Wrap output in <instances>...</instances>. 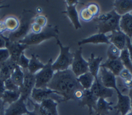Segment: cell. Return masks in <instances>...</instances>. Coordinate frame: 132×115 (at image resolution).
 Segmentation results:
<instances>
[{"label": "cell", "instance_id": "cell-1", "mask_svg": "<svg viewBox=\"0 0 132 115\" xmlns=\"http://www.w3.org/2000/svg\"><path fill=\"white\" fill-rule=\"evenodd\" d=\"M47 88L64 98V102L69 100L75 101V93L79 89H84L79 83L78 78L71 70L55 72L52 80L47 85Z\"/></svg>", "mask_w": 132, "mask_h": 115}, {"label": "cell", "instance_id": "cell-2", "mask_svg": "<svg viewBox=\"0 0 132 115\" xmlns=\"http://www.w3.org/2000/svg\"><path fill=\"white\" fill-rule=\"evenodd\" d=\"M121 16L118 14L114 10L110 12L98 15L93 19L97 23L98 33L105 34L109 32L120 30V20Z\"/></svg>", "mask_w": 132, "mask_h": 115}, {"label": "cell", "instance_id": "cell-3", "mask_svg": "<svg viewBox=\"0 0 132 115\" xmlns=\"http://www.w3.org/2000/svg\"><path fill=\"white\" fill-rule=\"evenodd\" d=\"M36 15L31 11L24 10L20 18V26L16 31L9 33L6 37L11 42H20L30 32V26Z\"/></svg>", "mask_w": 132, "mask_h": 115}, {"label": "cell", "instance_id": "cell-4", "mask_svg": "<svg viewBox=\"0 0 132 115\" xmlns=\"http://www.w3.org/2000/svg\"><path fill=\"white\" fill-rule=\"evenodd\" d=\"M59 30L57 26L47 25L43 28L39 33H29L27 36L21 41L18 42L20 43L24 44L26 45H32V44H38L42 42L44 40L51 39L52 37L58 38Z\"/></svg>", "mask_w": 132, "mask_h": 115}, {"label": "cell", "instance_id": "cell-5", "mask_svg": "<svg viewBox=\"0 0 132 115\" xmlns=\"http://www.w3.org/2000/svg\"><path fill=\"white\" fill-rule=\"evenodd\" d=\"M56 40L57 44L60 47V53L55 62L53 63L52 68L54 72L65 71L69 70L70 66L72 65L74 53L70 52L69 46L64 47L58 38H57Z\"/></svg>", "mask_w": 132, "mask_h": 115}, {"label": "cell", "instance_id": "cell-6", "mask_svg": "<svg viewBox=\"0 0 132 115\" xmlns=\"http://www.w3.org/2000/svg\"><path fill=\"white\" fill-rule=\"evenodd\" d=\"M53 60L50 59L42 70L35 74V88L45 89L52 80L55 72L52 68Z\"/></svg>", "mask_w": 132, "mask_h": 115}, {"label": "cell", "instance_id": "cell-7", "mask_svg": "<svg viewBox=\"0 0 132 115\" xmlns=\"http://www.w3.org/2000/svg\"><path fill=\"white\" fill-rule=\"evenodd\" d=\"M30 97L34 101V102L37 103L38 104L41 103L43 101L48 99V98L53 99L58 103L60 102H64L63 97L55 93V91H53L48 88L38 89L35 87L32 89Z\"/></svg>", "mask_w": 132, "mask_h": 115}, {"label": "cell", "instance_id": "cell-8", "mask_svg": "<svg viewBox=\"0 0 132 115\" xmlns=\"http://www.w3.org/2000/svg\"><path fill=\"white\" fill-rule=\"evenodd\" d=\"M71 70L77 78L89 72V63L82 57V47L79 48L74 53Z\"/></svg>", "mask_w": 132, "mask_h": 115}, {"label": "cell", "instance_id": "cell-9", "mask_svg": "<svg viewBox=\"0 0 132 115\" xmlns=\"http://www.w3.org/2000/svg\"><path fill=\"white\" fill-rule=\"evenodd\" d=\"M24 74V83L20 87L21 98L25 101L30 99L32 89L35 87V74H30L28 70H22Z\"/></svg>", "mask_w": 132, "mask_h": 115}, {"label": "cell", "instance_id": "cell-10", "mask_svg": "<svg viewBox=\"0 0 132 115\" xmlns=\"http://www.w3.org/2000/svg\"><path fill=\"white\" fill-rule=\"evenodd\" d=\"M28 101L32 103L33 106L36 108L39 115H59L57 110L58 103L51 98L43 101L41 103L33 102L30 98Z\"/></svg>", "mask_w": 132, "mask_h": 115}, {"label": "cell", "instance_id": "cell-11", "mask_svg": "<svg viewBox=\"0 0 132 115\" xmlns=\"http://www.w3.org/2000/svg\"><path fill=\"white\" fill-rule=\"evenodd\" d=\"M98 80L103 86L117 91L118 88L116 76L114 74L104 67H100L98 76Z\"/></svg>", "mask_w": 132, "mask_h": 115}, {"label": "cell", "instance_id": "cell-12", "mask_svg": "<svg viewBox=\"0 0 132 115\" xmlns=\"http://www.w3.org/2000/svg\"><path fill=\"white\" fill-rule=\"evenodd\" d=\"M6 48L9 50L10 53V58L15 63H18L22 53L26 49H28V46L22 44L18 42L10 41L6 37Z\"/></svg>", "mask_w": 132, "mask_h": 115}, {"label": "cell", "instance_id": "cell-13", "mask_svg": "<svg viewBox=\"0 0 132 115\" xmlns=\"http://www.w3.org/2000/svg\"><path fill=\"white\" fill-rule=\"evenodd\" d=\"M26 106V101L20 97L16 102L9 105L6 109H5L4 115H26L29 113Z\"/></svg>", "mask_w": 132, "mask_h": 115}, {"label": "cell", "instance_id": "cell-14", "mask_svg": "<svg viewBox=\"0 0 132 115\" xmlns=\"http://www.w3.org/2000/svg\"><path fill=\"white\" fill-rule=\"evenodd\" d=\"M116 92H117L118 96V103L113 108L115 110H117V112L118 113H121V115H126L131 111L129 96L122 94L119 89H118Z\"/></svg>", "mask_w": 132, "mask_h": 115}, {"label": "cell", "instance_id": "cell-15", "mask_svg": "<svg viewBox=\"0 0 132 115\" xmlns=\"http://www.w3.org/2000/svg\"><path fill=\"white\" fill-rule=\"evenodd\" d=\"M98 98L96 97L91 91L90 89H85L83 96L81 100L78 102L79 106H87L89 108V113L91 115L93 113V110H95Z\"/></svg>", "mask_w": 132, "mask_h": 115}, {"label": "cell", "instance_id": "cell-16", "mask_svg": "<svg viewBox=\"0 0 132 115\" xmlns=\"http://www.w3.org/2000/svg\"><path fill=\"white\" fill-rule=\"evenodd\" d=\"M90 90L96 97H97L98 98H102L104 99L111 97L113 95V91H114V89L107 88V87L103 86L100 83L98 78L95 79V81H94Z\"/></svg>", "mask_w": 132, "mask_h": 115}, {"label": "cell", "instance_id": "cell-17", "mask_svg": "<svg viewBox=\"0 0 132 115\" xmlns=\"http://www.w3.org/2000/svg\"><path fill=\"white\" fill-rule=\"evenodd\" d=\"M109 40L120 50L122 51L127 48V35L121 30L113 31L108 35Z\"/></svg>", "mask_w": 132, "mask_h": 115}, {"label": "cell", "instance_id": "cell-18", "mask_svg": "<svg viewBox=\"0 0 132 115\" xmlns=\"http://www.w3.org/2000/svg\"><path fill=\"white\" fill-rule=\"evenodd\" d=\"M17 63L9 58L6 62L0 64V79L5 81L7 79L11 78V75L14 72Z\"/></svg>", "mask_w": 132, "mask_h": 115}, {"label": "cell", "instance_id": "cell-19", "mask_svg": "<svg viewBox=\"0 0 132 115\" xmlns=\"http://www.w3.org/2000/svg\"><path fill=\"white\" fill-rule=\"evenodd\" d=\"M113 5V10L120 16L132 11V0H116Z\"/></svg>", "mask_w": 132, "mask_h": 115}, {"label": "cell", "instance_id": "cell-20", "mask_svg": "<svg viewBox=\"0 0 132 115\" xmlns=\"http://www.w3.org/2000/svg\"><path fill=\"white\" fill-rule=\"evenodd\" d=\"M120 28L128 37L131 38L132 37V14L127 13L121 16Z\"/></svg>", "mask_w": 132, "mask_h": 115}, {"label": "cell", "instance_id": "cell-21", "mask_svg": "<svg viewBox=\"0 0 132 115\" xmlns=\"http://www.w3.org/2000/svg\"><path fill=\"white\" fill-rule=\"evenodd\" d=\"M85 44H110L111 43L109 40L108 35H106L103 33H97V34L91 35L90 37L82 40L81 41H79L78 42V44L79 46Z\"/></svg>", "mask_w": 132, "mask_h": 115}, {"label": "cell", "instance_id": "cell-22", "mask_svg": "<svg viewBox=\"0 0 132 115\" xmlns=\"http://www.w3.org/2000/svg\"><path fill=\"white\" fill-rule=\"evenodd\" d=\"M100 67L106 68L114 74L116 76H119L120 73L125 68L120 58L118 60H114L108 59L105 63L101 64Z\"/></svg>", "mask_w": 132, "mask_h": 115}, {"label": "cell", "instance_id": "cell-23", "mask_svg": "<svg viewBox=\"0 0 132 115\" xmlns=\"http://www.w3.org/2000/svg\"><path fill=\"white\" fill-rule=\"evenodd\" d=\"M76 6H67V9L65 11H62V13L66 14L68 18H69L71 21L72 24H73L74 27L76 30L79 28H82V25L80 22V18H79V14H78Z\"/></svg>", "mask_w": 132, "mask_h": 115}, {"label": "cell", "instance_id": "cell-24", "mask_svg": "<svg viewBox=\"0 0 132 115\" xmlns=\"http://www.w3.org/2000/svg\"><path fill=\"white\" fill-rule=\"evenodd\" d=\"M102 57H97L95 58L94 53H91V57L89 58L88 63H89V72L91 73L95 79L97 78L98 73L100 71V65L102 61Z\"/></svg>", "mask_w": 132, "mask_h": 115}, {"label": "cell", "instance_id": "cell-25", "mask_svg": "<svg viewBox=\"0 0 132 115\" xmlns=\"http://www.w3.org/2000/svg\"><path fill=\"white\" fill-rule=\"evenodd\" d=\"M112 102H107L105 99L102 98H99L97 100L95 114L96 115H108L111 111L113 110L112 107Z\"/></svg>", "mask_w": 132, "mask_h": 115}, {"label": "cell", "instance_id": "cell-26", "mask_svg": "<svg viewBox=\"0 0 132 115\" xmlns=\"http://www.w3.org/2000/svg\"><path fill=\"white\" fill-rule=\"evenodd\" d=\"M44 64L40 62L39 60L38 55L35 53L31 54V58L29 61V65H28V70L30 74H36L40 70H42L44 67Z\"/></svg>", "mask_w": 132, "mask_h": 115}, {"label": "cell", "instance_id": "cell-27", "mask_svg": "<svg viewBox=\"0 0 132 115\" xmlns=\"http://www.w3.org/2000/svg\"><path fill=\"white\" fill-rule=\"evenodd\" d=\"M78 80L83 89H90L95 81V78L90 72H88L79 76Z\"/></svg>", "mask_w": 132, "mask_h": 115}, {"label": "cell", "instance_id": "cell-28", "mask_svg": "<svg viewBox=\"0 0 132 115\" xmlns=\"http://www.w3.org/2000/svg\"><path fill=\"white\" fill-rule=\"evenodd\" d=\"M20 97H21V92L20 91L6 90L3 94L2 99L3 102L4 103V104L9 103V105H11L19 100Z\"/></svg>", "mask_w": 132, "mask_h": 115}, {"label": "cell", "instance_id": "cell-29", "mask_svg": "<svg viewBox=\"0 0 132 115\" xmlns=\"http://www.w3.org/2000/svg\"><path fill=\"white\" fill-rule=\"evenodd\" d=\"M4 23L6 30L9 33L15 32L20 26V20L15 16H9L5 18Z\"/></svg>", "mask_w": 132, "mask_h": 115}, {"label": "cell", "instance_id": "cell-30", "mask_svg": "<svg viewBox=\"0 0 132 115\" xmlns=\"http://www.w3.org/2000/svg\"><path fill=\"white\" fill-rule=\"evenodd\" d=\"M11 80H13V83H15V85L20 87L24 83V74L23 70L20 66L17 65L15 67L14 72L11 76Z\"/></svg>", "mask_w": 132, "mask_h": 115}, {"label": "cell", "instance_id": "cell-31", "mask_svg": "<svg viewBox=\"0 0 132 115\" xmlns=\"http://www.w3.org/2000/svg\"><path fill=\"white\" fill-rule=\"evenodd\" d=\"M120 60L122 63L124 67L128 70L132 74V62L129 56V53L127 48L121 51V54L120 56Z\"/></svg>", "mask_w": 132, "mask_h": 115}, {"label": "cell", "instance_id": "cell-32", "mask_svg": "<svg viewBox=\"0 0 132 115\" xmlns=\"http://www.w3.org/2000/svg\"><path fill=\"white\" fill-rule=\"evenodd\" d=\"M120 54H121V51L118 48L112 44H109V47L107 49V57L109 60H118L120 58Z\"/></svg>", "mask_w": 132, "mask_h": 115}, {"label": "cell", "instance_id": "cell-33", "mask_svg": "<svg viewBox=\"0 0 132 115\" xmlns=\"http://www.w3.org/2000/svg\"><path fill=\"white\" fill-rule=\"evenodd\" d=\"M79 18L85 22H91L94 19V17L91 15V13L89 12V10L87 9V7L83 8L80 10V13H79Z\"/></svg>", "mask_w": 132, "mask_h": 115}, {"label": "cell", "instance_id": "cell-34", "mask_svg": "<svg viewBox=\"0 0 132 115\" xmlns=\"http://www.w3.org/2000/svg\"><path fill=\"white\" fill-rule=\"evenodd\" d=\"M119 76L121 78L122 80H123L124 85L129 84V83L131 82L132 74L125 68H124L123 70H122L121 72L120 73Z\"/></svg>", "mask_w": 132, "mask_h": 115}, {"label": "cell", "instance_id": "cell-35", "mask_svg": "<svg viewBox=\"0 0 132 115\" xmlns=\"http://www.w3.org/2000/svg\"><path fill=\"white\" fill-rule=\"evenodd\" d=\"M87 9L89 10V11L91 13V14L93 15L94 18L95 17H97L100 13V7L96 3H90L87 5Z\"/></svg>", "mask_w": 132, "mask_h": 115}, {"label": "cell", "instance_id": "cell-36", "mask_svg": "<svg viewBox=\"0 0 132 115\" xmlns=\"http://www.w3.org/2000/svg\"><path fill=\"white\" fill-rule=\"evenodd\" d=\"M29 61H30V59L27 58L25 54H24V53H22L18 63H17V65L18 66H20L22 70H28Z\"/></svg>", "mask_w": 132, "mask_h": 115}, {"label": "cell", "instance_id": "cell-37", "mask_svg": "<svg viewBox=\"0 0 132 115\" xmlns=\"http://www.w3.org/2000/svg\"><path fill=\"white\" fill-rule=\"evenodd\" d=\"M4 86L6 90L8 91H20V87L13 83L11 78L5 80Z\"/></svg>", "mask_w": 132, "mask_h": 115}, {"label": "cell", "instance_id": "cell-38", "mask_svg": "<svg viewBox=\"0 0 132 115\" xmlns=\"http://www.w3.org/2000/svg\"><path fill=\"white\" fill-rule=\"evenodd\" d=\"M33 22H35L43 28L47 26V19L44 15H36L33 19Z\"/></svg>", "mask_w": 132, "mask_h": 115}, {"label": "cell", "instance_id": "cell-39", "mask_svg": "<svg viewBox=\"0 0 132 115\" xmlns=\"http://www.w3.org/2000/svg\"><path fill=\"white\" fill-rule=\"evenodd\" d=\"M10 58V53L6 48L0 49V64L6 62Z\"/></svg>", "mask_w": 132, "mask_h": 115}, {"label": "cell", "instance_id": "cell-40", "mask_svg": "<svg viewBox=\"0 0 132 115\" xmlns=\"http://www.w3.org/2000/svg\"><path fill=\"white\" fill-rule=\"evenodd\" d=\"M43 27H42L41 26H39L37 24L35 23V22H32V23L31 24V26H30V32L32 33H39L41 32L42 30H43Z\"/></svg>", "mask_w": 132, "mask_h": 115}, {"label": "cell", "instance_id": "cell-41", "mask_svg": "<svg viewBox=\"0 0 132 115\" xmlns=\"http://www.w3.org/2000/svg\"><path fill=\"white\" fill-rule=\"evenodd\" d=\"M6 45V37L4 35H0V49H4Z\"/></svg>", "mask_w": 132, "mask_h": 115}, {"label": "cell", "instance_id": "cell-42", "mask_svg": "<svg viewBox=\"0 0 132 115\" xmlns=\"http://www.w3.org/2000/svg\"><path fill=\"white\" fill-rule=\"evenodd\" d=\"M127 48L129 53V56L131 58V60L132 62V46L131 44V41H130V38L127 36Z\"/></svg>", "mask_w": 132, "mask_h": 115}, {"label": "cell", "instance_id": "cell-43", "mask_svg": "<svg viewBox=\"0 0 132 115\" xmlns=\"http://www.w3.org/2000/svg\"><path fill=\"white\" fill-rule=\"evenodd\" d=\"M5 91H6V89L4 86V81L0 79V98H2Z\"/></svg>", "mask_w": 132, "mask_h": 115}, {"label": "cell", "instance_id": "cell-44", "mask_svg": "<svg viewBox=\"0 0 132 115\" xmlns=\"http://www.w3.org/2000/svg\"><path fill=\"white\" fill-rule=\"evenodd\" d=\"M6 31V26L4 25V21L0 20V35H3Z\"/></svg>", "mask_w": 132, "mask_h": 115}, {"label": "cell", "instance_id": "cell-45", "mask_svg": "<svg viewBox=\"0 0 132 115\" xmlns=\"http://www.w3.org/2000/svg\"><path fill=\"white\" fill-rule=\"evenodd\" d=\"M5 104L2 98H0V115H4Z\"/></svg>", "mask_w": 132, "mask_h": 115}, {"label": "cell", "instance_id": "cell-46", "mask_svg": "<svg viewBox=\"0 0 132 115\" xmlns=\"http://www.w3.org/2000/svg\"><path fill=\"white\" fill-rule=\"evenodd\" d=\"M67 2V4L69 6H75V5H78L79 2L77 0H67V1H65Z\"/></svg>", "mask_w": 132, "mask_h": 115}, {"label": "cell", "instance_id": "cell-47", "mask_svg": "<svg viewBox=\"0 0 132 115\" xmlns=\"http://www.w3.org/2000/svg\"><path fill=\"white\" fill-rule=\"evenodd\" d=\"M26 115H39V113H38V112H37V108L34 107V110H33L32 111H30L29 113Z\"/></svg>", "mask_w": 132, "mask_h": 115}, {"label": "cell", "instance_id": "cell-48", "mask_svg": "<svg viewBox=\"0 0 132 115\" xmlns=\"http://www.w3.org/2000/svg\"><path fill=\"white\" fill-rule=\"evenodd\" d=\"M129 96L130 101H131V111H132V88L129 89Z\"/></svg>", "mask_w": 132, "mask_h": 115}, {"label": "cell", "instance_id": "cell-49", "mask_svg": "<svg viewBox=\"0 0 132 115\" xmlns=\"http://www.w3.org/2000/svg\"><path fill=\"white\" fill-rule=\"evenodd\" d=\"M124 86H125V87L126 89H131L132 88V80L131 83H129V84H127V85H124Z\"/></svg>", "mask_w": 132, "mask_h": 115}, {"label": "cell", "instance_id": "cell-50", "mask_svg": "<svg viewBox=\"0 0 132 115\" xmlns=\"http://www.w3.org/2000/svg\"><path fill=\"white\" fill-rule=\"evenodd\" d=\"M2 1H0V9L9 7V5H2Z\"/></svg>", "mask_w": 132, "mask_h": 115}, {"label": "cell", "instance_id": "cell-51", "mask_svg": "<svg viewBox=\"0 0 132 115\" xmlns=\"http://www.w3.org/2000/svg\"><path fill=\"white\" fill-rule=\"evenodd\" d=\"M36 11H37V14H40V13L42 12V9L40 8V7H37V9H36Z\"/></svg>", "mask_w": 132, "mask_h": 115}, {"label": "cell", "instance_id": "cell-52", "mask_svg": "<svg viewBox=\"0 0 132 115\" xmlns=\"http://www.w3.org/2000/svg\"><path fill=\"white\" fill-rule=\"evenodd\" d=\"M126 115H132V111H131V112H129L128 113V114H127Z\"/></svg>", "mask_w": 132, "mask_h": 115}, {"label": "cell", "instance_id": "cell-53", "mask_svg": "<svg viewBox=\"0 0 132 115\" xmlns=\"http://www.w3.org/2000/svg\"><path fill=\"white\" fill-rule=\"evenodd\" d=\"M130 41H131V46H132V37L130 38Z\"/></svg>", "mask_w": 132, "mask_h": 115}, {"label": "cell", "instance_id": "cell-54", "mask_svg": "<svg viewBox=\"0 0 132 115\" xmlns=\"http://www.w3.org/2000/svg\"><path fill=\"white\" fill-rule=\"evenodd\" d=\"M118 112H116V115H118Z\"/></svg>", "mask_w": 132, "mask_h": 115}]
</instances>
